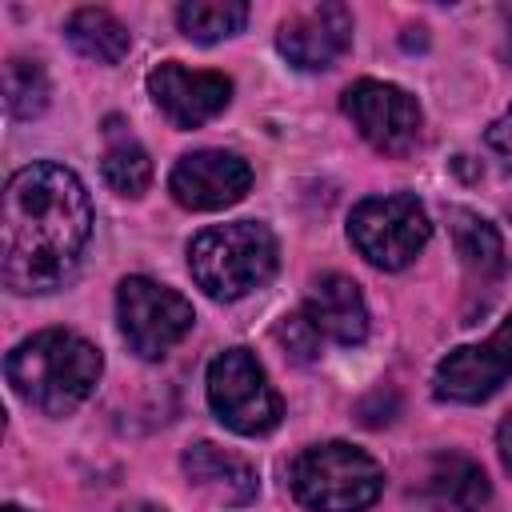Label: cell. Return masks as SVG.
<instances>
[{
  "label": "cell",
  "mask_w": 512,
  "mask_h": 512,
  "mask_svg": "<svg viewBox=\"0 0 512 512\" xmlns=\"http://www.w3.org/2000/svg\"><path fill=\"white\" fill-rule=\"evenodd\" d=\"M92 236V200L64 164L36 160L12 172L0 212V276L12 292L60 288Z\"/></svg>",
  "instance_id": "6da1fadb"
},
{
  "label": "cell",
  "mask_w": 512,
  "mask_h": 512,
  "mask_svg": "<svg viewBox=\"0 0 512 512\" xmlns=\"http://www.w3.org/2000/svg\"><path fill=\"white\" fill-rule=\"evenodd\" d=\"M4 372L24 404H32L44 416H68L92 396L104 372V356L80 332L44 328L8 352Z\"/></svg>",
  "instance_id": "7a4b0ae2"
},
{
  "label": "cell",
  "mask_w": 512,
  "mask_h": 512,
  "mask_svg": "<svg viewBox=\"0 0 512 512\" xmlns=\"http://www.w3.org/2000/svg\"><path fill=\"white\" fill-rule=\"evenodd\" d=\"M280 264L276 236L260 220L212 224L188 244V272L212 300H240L268 284Z\"/></svg>",
  "instance_id": "3957f363"
},
{
  "label": "cell",
  "mask_w": 512,
  "mask_h": 512,
  "mask_svg": "<svg viewBox=\"0 0 512 512\" xmlns=\"http://www.w3.org/2000/svg\"><path fill=\"white\" fill-rule=\"evenodd\" d=\"M288 484L292 496L312 512H364L380 496L384 472L368 452L332 440L304 448L288 468Z\"/></svg>",
  "instance_id": "277c9868"
},
{
  "label": "cell",
  "mask_w": 512,
  "mask_h": 512,
  "mask_svg": "<svg viewBox=\"0 0 512 512\" xmlns=\"http://www.w3.org/2000/svg\"><path fill=\"white\" fill-rule=\"evenodd\" d=\"M208 404L240 436H264L280 424V396L248 348H228L208 364Z\"/></svg>",
  "instance_id": "5b68a950"
},
{
  "label": "cell",
  "mask_w": 512,
  "mask_h": 512,
  "mask_svg": "<svg viewBox=\"0 0 512 512\" xmlns=\"http://www.w3.org/2000/svg\"><path fill=\"white\" fill-rule=\"evenodd\" d=\"M116 316H120V336L144 360L168 356L192 332V320H196L192 304L180 292H172L148 276H124L120 280Z\"/></svg>",
  "instance_id": "8992f818"
},
{
  "label": "cell",
  "mask_w": 512,
  "mask_h": 512,
  "mask_svg": "<svg viewBox=\"0 0 512 512\" xmlns=\"http://www.w3.org/2000/svg\"><path fill=\"white\" fill-rule=\"evenodd\" d=\"M348 236L368 264L396 272V268L412 264L416 252L428 244V216L416 204V196H408V192L368 196L352 208Z\"/></svg>",
  "instance_id": "52a82bcc"
},
{
  "label": "cell",
  "mask_w": 512,
  "mask_h": 512,
  "mask_svg": "<svg viewBox=\"0 0 512 512\" xmlns=\"http://www.w3.org/2000/svg\"><path fill=\"white\" fill-rule=\"evenodd\" d=\"M344 112L356 124V132L388 156H404L420 140V104L384 80H356L344 88Z\"/></svg>",
  "instance_id": "ba28073f"
},
{
  "label": "cell",
  "mask_w": 512,
  "mask_h": 512,
  "mask_svg": "<svg viewBox=\"0 0 512 512\" xmlns=\"http://www.w3.org/2000/svg\"><path fill=\"white\" fill-rule=\"evenodd\" d=\"M512 376V316L484 340V344H464L448 352L436 364L432 388L440 400L452 404H480L488 400L504 380Z\"/></svg>",
  "instance_id": "9c48e42d"
},
{
  "label": "cell",
  "mask_w": 512,
  "mask_h": 512,
  "mask_svg": "<svg viewBox=\"0 0 512 512\" xmlns=\"http://www.w3.org/2000/svg\"><path fill=\"white\" fill-rule=\"evenodd\" d=\"M348 44H352V12L336 0L288 12L276 32V48L284 52V60L304 72L332 68L348 52Z\"/></svg>",
  "instance_id": "30bf717a"
},
{
  "label": "cell",
  "mask_w": 512,
  "mask_h": 512,
  "mask_svg": "<svg viewBox=\"0 0 512 512\" xmlns=\"http://www.w3.org/2000/svg\"><path fill=\"white\" fill-rule=\"evenodd\" d=\"M248 188H252V168L236 152H220V148H200V152L180 156L172 176H168L172 200L180 208H192V212L228 208Z\"/></svg>",
  "instance_id": "8fae6325"
},
{
  "label": "cell",
  "mask_w": 512,
  "mask_h": 512,
  "mask_svg": "<svg viewBox=\"0 0 512 512\" xmlns=\"http://www.w3.org/2000/svg\"><path fill=\"white\" fill-rule=\"evenodd\" d=\"M148 96L176 128H200L228 108L232 80L224 72H192L176 60H164L148 72Z\"/></svg>",
  "instance_id": "7c38bea8"
},
{
  "label": "cell",
  "mask_w": 512,
  "mask_h": 512,
  "mask_svg": "<svg viewBox=\"0 0 512 512\" xmlns=\"http://www.w3.org/2000/svg\"><path fill=\"white\" fill-rule=\"evenodd\" d=\"M304 316L320 336L336 344H360L368 336V308H364L360 284L340 272H324L312 280L304 296Z\"/></svg>",
  "instance_id": "4fadbf2b"
},
{
  "label": "cell",
  "mask_w": 512,
  "mask_h": 512,
  "mask_svg": "<svg viewBox=\"0 0 512 512\" xmlns=\"http://www.w3.org/2000/svg\"><path fill=\"white\" fill-rule=\"evenodd\" d=\"M180 464H184L188 484H196V488L208 492L212 500L248 504V500L256 496V468H252L244 456H236V452H228V448H220V444H212V440H196V444L180 456Z\"/></svg>",
  "instance_id": "5bb4252c"
},
{
  "label": "cell",
  "mask_w": 512,
  "mask_h": 512,
  "mask_svg": "<svg viewBox=\"0 0 512 512\" xmlns=\"http://www.w3.org/2000/svg\"><path fill=\"white\" fill-rule=\"evenodd\" d=\"M420 492L436 512H480L492 496L484 468L472 456H460V452L432 456L428 468H424Z\"/></svg>",
  "instance_id": "9a60e30c"
},
{
  "label": "cell",
  "mask_w": 512,
  "mask_h": 512,
  "mask_svg": "<svg viewBox=\"0 0 512 512\" xmlns=\"http://www.w3.org/2000/svg\"><path fill=\"white\" fill-rule=\"evenodd\" d=\"M68 32V44L84 56V60H96V64H116L124 60L132 36L128 28L108 12V8H76L64 24Z\"/></svg>",
  "instance_id": "2e32d148"
},
{
  "label": "cell",
  "mask_w": 512,
  "mask_h": 512,
  "mask_svg": "<svg viewBox=\"0 0 512 512\" xmlns=\"http://www.w3.org/2000/svg\"><path fill=\"white\" fill-rule=\"evenodd\" d=\"M448 228H452L456 256L464 260V268L472 276L484 280L504 268V240H500L496 224H488L484 216H476L468 208H448Z\"/></svg>",
  "instance_id": "e0dca14e"
},
{
  "label": "cell",
  "mask_w": 512,
  "mask_h": 512,
  "mask_svg": "<svg viewBox=\"0 0 512 512\" xmlns=\"http://www.w3.org/2000/svg\"><path fill=\"white\" fill-rule=\"evenodd\" d=\"M100 172H104L108 188L120 196H140L152 184V160L140 148V140L120 128V120H108V148H104Z\"/></svg>",
  "instance_id": "ac0fdd59"
},
{
  "label": "cell",
  "mask_w": 512,
  "mask_h": 512,
  "mask_svg": "<svg viewBox=\"0 0 512 512\" xmlns=\"http://www.w3.org/2000/svg\"><path fill=\"white\" fill-rule=\"evenodd\" d=\"M248 20V4L244 0H188L176 8V24L188 40L212 44L224 40L232 32H240Z\"/></svg>",
  "instance_id": "d6986e66"
},
{
  "label": "cell",
  "mask_w": 512,
  "mask_h": 512,
  "mask_svg": "<svg viewBox=\"0 0 512 512\" xmlns=\"http://www.w3.org/2000/svg\"><path fill=\"white\" fill-rule=\"evenodd\" d=\"M4 104L16 120H32L48 108V76L36 60L12 56L4 64Z\"/></svg>",
  "instance_id": "ffe728a7"
},
{
  "label": "cell",
  "mask_w": 512,
  "mask_h": 512,
  "mask_svg": "<svg viewBox=\"0 0 512 512\" xmlns=\"http://www.w3.org/2000/svg\"><path fill=\"white\" fill-rule=\"evenodd\" d=\"M276 340L296 356V360H312L320 352V332L312 328L308 316H284L276 324Z\"/></svg>",
  "instance_id": "44dd1931"
},
{
  "label": "cell",
  "mask_w": 512,
  "mask_h": 512,
  "mask_svg": "<svg viewBox=\"0 0 512 512\" xmlns=\"http://www.w3.org/2000/svg\"><path fill=\"white\" fill-rule=\"evenodd\" d=\"M484 140H488V148H492V152H500V156H504V164L512 168V104H508V108L488 124V136H484Z\"/></svg>",
  "instance_id": "7402d4cb"
},
{
  "label": "cell",
  "mask_w": 512,
  "mask_h": 512,
  "mask_svg": "<svg viewBox=\"0 0 512 512\" xmlns=\"http://www.w3.org/2000/svg\"><path fill=\"white\" fill-rule=\"evenodd\" d=\"M392 412H396V396L388 392H372L364 404H360V420L368 424V428H376V424H388L392 420Z\"/></svg>",
  "instance_id": "603a6c76"
},
{
  "label": "cell",
  "mask_w": 512,
  "mask_h": 512,
  "mask_svg": "<svg viewBox=\"0 0 512 512\" xmlns=\"http://www.w3.org/2000/svg\"><path fill=\"white\" fill-rule=\"evenodd\" d=\"M496 448H500V460H504V468L512 472V416H504V424L496 428Z\"/></svg>",
  "instance_id": "cb8c5ba5"
},
{
  "label": "cell",
  "mask_w": 512,
  "mask_h": 512,
  "mask_svg": "<svg viewBox=\"0 0 512 512\" xmlns=\"http://www.w3.org/2000/svg\"><path fill=\"white\" fill-rule=\"evenodd\" d=\"M116 512H164L160 504H148V500H128V504H120Z\"/></svg>",
  "instance_id": "d4e9b609"
},
{
  "label": "cell",
  "mask_w": 512,
  "mask_h": 512,
  "mask_svg": "<svg viewBox=\"0 0 512 512\" xmlns=\"http://www.w3.org/2000/svg\"><path fill=\"white\" fill-rule=\"evenodd\" d=\"M504 52H508V60H512V20H508V44H504Z\"/></svg>",
  "instance_id": "484cf974"
},
{
  "label": "cell",
  "mask_w": 512,
  "mask_h": 512,
  "mask_svg": "<svg viewBox=\"0 0 512 512\" xmlns=\"http://www.w3.org/2000/svg\"><path fill=\"white\" fill-rule=\"evenodd\" d=\"M0 512H24V508H16V504H4V508H0Z\"/></svg>",
  "instance_id": "4316f807"
},
{
  "label": "cell",
  "mask_w": 512,
  "mask_h": 512,
  "mask_svg": "<svg viewBox=\"0 0 512 512\" xmlns=\"http://www.w3.org/2000/svg\"><path fill=\"white\" fill-rule=\"evenodd\" d=\"M508 212H512V204H508Z\"/></svg>",
  "instance_id": "83f0119b"
}]
</instances>
